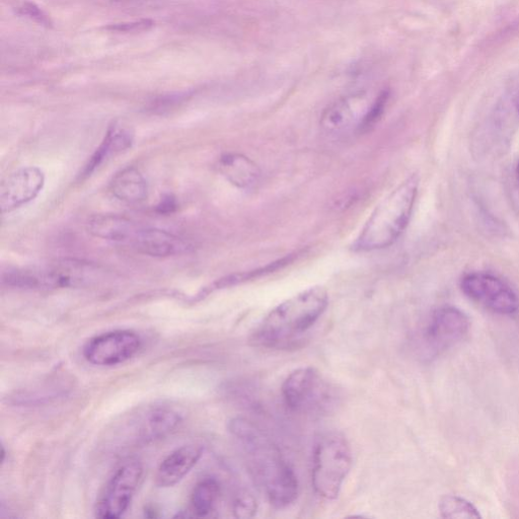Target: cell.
I'll use <instances>...</instances> for the list:
<instances>
[{
  "instance_id": "cell-1",
  "label": "cell",
  "mask_w": 519,
  "mask_h": 519,
  "mask_svg": "<svg viewBox=\"0 0 519 519\" xmlns=\"http://www.w3.org/2000/svg\"><path fill=\"white\" fill-rule=\"evenodd\" d=\"M229 430L239 443L252 479L269 503L277 509L291 505L299 496V480L277 444L246 418L232 419Z\"/></svg>"
},
{
  "instance_id": "cell-2",
  "label": "cell",
  "mask_w": 519,
  "mask_h": 519,
  "mask_svg": "<svg viewBox=\"0 0 519 519\" xmlns=\"http://www.w3.org/2000/svg\"><path fill=\"white\" fill-rule=\"evenodd\" d=\"M329 306L325 287L314 286L273 309L252 333V345L267 349L296 348Z\"/></svg>"
},
{
  "instance_id": "cell-3",
  "label": "cell",
  "mask_w": 519,
  "mask_h": 519,
  "mask_svg": "<svg viewBox=\"0 0 519 519\" xmlns=\"http://www.w3.org/2000/svg\"><path fill=\"white\" fill-rule=\"evenodd\" d=\"M418 188L419 178L412 175L383 199L367 219L353 250L372 252L394 245L409 225Z\"/></svg>"
},
{
  "instance_id": "cell-4",
  "label": "cell",
  "mask_w": 519,
  "mask_h": 519,
  "mask_svg": "<svg viewBox=\"0 0 519 519\" xmlns=\"http://www.w3.org/2000/svg\"><path fill=\"white\" fill-rule=\"evenodd\" d=\"M352 464V451L346 437L336 431L322 434L316 441L313 455L312 484L315 492L327 500L336 499Z\"/></svg>"
},
{
  "instance_id": "cell-5",
  "label": "cell",
  "mask_w": 519,
  "mask_h": 519,
  "mask_svg": "<svg viewBox=\"0 0 519 519\" xmlns=\"http://www.w3.org/2000/svg\"><path fill=\"white\" fill-rule=\"evenodd\" d=\"M285 405L293 412L311 416L332 413L340 404V393L314 367L294 370L282 385Z\"/></svg>"
},
{
  "instance_id": "cell-6",
  "label": "cell",
  "mask_w": 519,
  "mask_h": 519,
  "mask_svg": "<svg viewBox=\"0 0 519 519\" xmlns=\"http://www.w3.org/2000/svg\"><path fill=\"white\" fill-rule=\"evenodd\" d=\"M468 316L452 306L437 309L421 332L419 350L422 358L433 359L463 341L470 331Z\"/></svg>"
},
{
  "instance_id": "cell-7",
  "label": "cell",
  "mask_w": 519,
  "mask_h": 519,
  "mask_svg": "<svg viewBox=\"0 0 519 519\" xmlns=\"http://www.w3.org/2000/svg\"><path fill=\"white\" fill-rule=\"evenodd\" d=\"M461 288L470 300L495 314L511 316L519 310L515 290L494 274L482 271L467 273L461 279Z\"/></svg>"
},
{
  "instance_id": "cell-8",
  "label": "cell",
  "mask_w": 519,
  "mask_h": 519,
  "mask_svg": "<svg viewBox=\"0 0 519 519\" xmlns=\"http://www.w3.org/2000/svg\"><path fill=\"white\" fill-rule=\"evenodd\" d=\"M143 475L137 460L124 462L107 483L96 504V516L103 519L121 517L129 508Z\"/></svg>"
},
{
  "instance_id": "cell-9",
  "label": "cell",
  "mask_w": 519,
  "mask_h": 519,
  "mask_svg": "<svg viewBox=\"0 0 519 519\" xmlns=\"http://www.w3.org/2000/svg\"><path fill=\"white\" fill-rule=\"evenodd\" d=\"M141 344V338L135 332L112 331L89 340L84 347V356L93 365L114 366L131 359Z\"/></svg>"
},
{
  "instance_id": "cell-10",
  "label": "cell",
  "mask_w": 519,
  "mask_h": 519,
  "mask_svg": "<svg viewBox=\"0 0 519 519\" xmlns=\"http://www.w3.org/2000/svg\"><path fill=\"white\" fill-rule=\"evenodd\" d=\"M375 100L369 103L363 94L341 98L324 111L321 127L330 135L345 134L353 129L361 132Z\"/></svg>"
},
{
  "instance_id": "cell-11",
  "label": "cell",
  "mask_w": 519,
  "mask_h": 519,
  "mask_svg": "<svg viewBox=\"0 0 519 519\" xmlns=\"http://www.w3.org/2000/svg\"><path fill=\"white\" fill-rule=\"evenodd\" d=\"M45 185V175L37 167L23 168L9 176L0 187V208L10 213L34 200Z\"/></svg>"
},
{
  "instance_id": "cell-12",
  "label": "cell",
  "mask_w": 519,
  "mask_h": 519,
  "mask_svg": "<svg viewBox=\"0 0 519 519\" xmlns=\"http://www.w3.org/2000/svg\"><path fill=\"white\" fill-rule=\"evenodd\" d=\"M129 245L140 254L160 258L182 255L192 249L189 242L174 234L140 227Z\"/></svg>"
},
{
  "instance_id": "cell-13",
  "label": "cell",
  "mask_w": 519,
  "mask_h": 519,
  "mask_svg": "<svg viewBox=\"0 0 519 519\" xmlns=\"http://www.w3.org/2000/svg\"><path fill=\"white\" fill-rule=\"evenodd\" d=\"M203 454L198 444L184 446L168 456L158 469L156 484L169 488L180 483L197 465Z\"/></svg>"
},
{
  "instance_id": "cell-14",
  "label": "cell",
  "mask_w": 519,
  "mask_h": 519,
  "mask_svg": "<svg viewBox=\"0 0 519 519\" xmlns=\"http://www.w3.org/2000/svg\"><path fill=\"white\" fill-rule=\"evenodd\" d=\"M181 421V414L172 408L166 406L152 408L135 421L137 424L134 439L138 442L160 439L174 431Z\"/></svg>"
},
{
  "instance_id": "cell-15",
  "label": "cell",
  "mask_w": 519,
  "mask_h": 519,
  "mask_svg": "<svg viewBox=\"0 0 519 519\" xmlns=\"http://www.w3.org/2000/svg\"><path fill=\"white\" fill-rule=\"evenodd\" d=\"M133 138L134 134L130 128L118 122H114L109 127L103 142L98 147V150L86 165L82 176H91L112 157L128 150L133 143Z\"/></svg>"
},
{
  "instance_id": "cell-16",
  "label": "cell",
  "mask_w": 519,
  "mask_h": 519,
  "mask_svg": "<svg viewBox=\"0 0 519 519\" xmlns=\"http://www.w3.org/2000/svg\"><path fill=\"white\" fill-rule=\"evenodd\" d=\"M138 229L132 220L115 214L94 215L87 224V230L92 236L126 244H130Z\"/></svg>"
},
{
  "instance_id": "cell-17",
  "label": "cell",
  "mask_w": 519,
  "mask_h": 519,
  "mask_svg": "<svg viewBox=\"0 0 519 519\" xmlns=\"http://www.w3.org/2000/svg\"><path fill=\"white\" fill-rule=\"evenodd\" d=\"M218 170L230 183L241 189L256 186L261 178L258 165L244 155L228 154L218 162Z\"/></svg>"
},
{
  "instance_id": "cell-18",
  "label": "cell",
  "mask_w": 519,
  "mask_h": 519,
  "mask_svg": "<svg viewBox=\"0 0 519 519\" xmlns=\"http://www.w3.org/2000/svg\"><path fill=\"white\" fill-rule=\"evenodd\" d=\"M112 194L126 203H139L147 197V183L135 168H126L115 175L111 185Z\"/></svg>"
},
{
  "instance_id": "cell-19",
  "label": "cell",
  "mask_w": 519,
  "mask_h": 519,
  "mask_svg": "<svg viewBox=\"0 0 519 519\" xmlns=\"http://www.w3.org/2000/svg\"><path fill=\"white\" fill-rule=\"evenodd\" d=\"M220 497V485L214 478H204L196 484L190 498V512L196 517L210 515Z\"/></svg>"
},
{
  "instance_id": "cell-20",
  "label": "cell",
  "mask_w": 519,
  "mask_h": 519,
  "mask_svg": "<svg viewBox=\"0 0 519 519\" xmlns=\"http://www.w3.org/2000/svg\"><path fill=\"white\" fill-rule=\"evenodd\" d=\"M439 511L443 518L478 519L479 510L467 499L456 495L444 496L439 502Z\"/></svg>"
},
{
  "instance_id": "cell-21",
  "label": "cell",
  "mask_w": 519,
  "mask_h": 519,
  "mask_svg": "<svg viewBox=\"0 0 519 519\" xmlns=\"http://www.w3.org/2000/svg\"><path fill=\"white\" fill-rule=\"evenodd\" d=\"M257 501L248 492L241 493L234 503V512L238 518H250L257 512Z\"/></svg>"
},
{
  "instance_id": "cell-22",
  "label": "cell",
  "mask_w": 519,
  "mask_h": 519,
  "mask_svg": "<svg viewBox=\"0 0 519 519\" xmlns=\"http://www.w3.org/2000/svg\"><path fill=\"white\" fill-rule=\"evenodd\" d=\"M154 26H155V22L153 20L146 19V20H140L137 22L111 25V26L107 27L106 29L109 31L118 32V33H137V32L151 30Z\"/></svg>"
},
{
  "instance_id": "cell-23",
  "label": "cell",
  "mask_w": 519,
  "mask_h": 519,
  "mask_svg": "<svg viewBox=\"0 0 519 519\" xmlns=\"http://www.w3.org/2000/svg\"><path fill=\"white\" fill-rule=\"evenodd\" d=\"M19 14L22 16H27L28 18L34 20L36 23L51 27L52 22L49 17L35 4L25 3L20 9Z\"/></svg>"
},
{
  "instance_id": "cell-24",
  "label": "cell",
  "mask_w": 519,
  "mask_h": 519,
  "mask_svg": "<svg viewBox=\"0 0 519 519\" xmlns=\"http://www.w3.org/2000/svg\"><path fill=\"white\" fill-rule=\"evenodd\" d=\"M191 96V93H179L172 94L166 97L159 98L153 105L154 109L162 110L165 108H170L173 105H176L180 102L185 101L188 97Z\"/></svg>"
},
{
  "instance_id": "cell-25",
  "label": "cell",
  "mask_w": 519,
  "mask_h": 519,
  "mask_svg": "<svg viewBox=\"0 0 519 519\" xmlns=\"http://www.w3.org/2000/svg\"><path fill=\"white\" fill-rule=\"evenodd\" d=\"M516 176H517V179L519 181V162H518V164L516 166Z\"/></svg>"
},
{
  "instance_id": "cell-26",
  "label": "cell",
  "mask_w": 519,
  "mask_h": 519,
  "mask_svg": "<svg viewBox=\"0 0 519 519\" xmlns=\"http://www.w3.org/2000/svg\"><path fill=\"white\" fill-rule=\"evenodd\" d=\"M516 110H517V112L519 114V97L516 100Z\"/></svg>"
},
{
  "instance_id": "cell-27",
  "label": "cell",
  "mask_w": 519,
  "mask_h": 519,
  "mask_svg": "<svg viewBox=\"0 0 519 519\" xmlns=\"http://www.w3.org/2000/svg\"><path fill=\"white\" fill-rule=\"evenodd\" d=\"M112 2L120 3V2H127V0H112ZM130 2H133V0H130Z\"/></svg>"
}]
</instances>
